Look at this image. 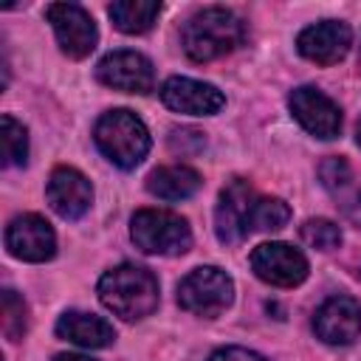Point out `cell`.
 Returning <instances> with one entry per match:
<instances>
[{
  "label": "cell",
  "mask_w": 361,
  "mask_h": 361,
  "mask_svg": "<svg viewBox=\"0 0 361 361\" xmlns=\"http://www.w3.org/2000/svg\"><path fill=\"white\" fill-rule=\"evenodd\" d=\"M28 327V307L14 290H3V333L8 341H20Z\"/></svg>",
  "instance_id": "22"
},
{
  "label": "cell",
  "mask_w": 361,
  "mask_h": 361,
  "mask_svg": "<svg viewBox=\"0 0 361 361\" xmlns=\"http://www.w3.org/2000/svg\"><path fill=\"white\" fill-rule=\"evenodd\" d=\"M200 175L192 166L175 164V166H158L147 175V189L149 195L161 200H186L200 189Z\"/></svg>",
  "instance_id": "17"
},
{
  "label": "cell",
  "mask_w": 361,
  "mask_h": 361,
  "mask_svg": "<svg viewBox=\"0 0 361 361\" xmlns=\"http://www.w3.org/2000/svg\"><path fill=\"white\" fill-rule=\"evenodd\" d=\"M234 299V282L226 271L214 268V265H200L195 271H189L180 285H178V302L183 310L203 316V319H214L220 316Z\"/></svg>",
  "instance_id": "5"
},
{
  "label": "cell",
  "mask_w": 361,
  "mask_h": 361,
  "mask_svg": "<svg viewBox=\"0 0 361 361\" xmlns=\"http://www.w3.org/2000/svg\"><path fill=\"white\" fill-rule=\"evenodd\" d=\"M56 336L65 338V341H71V344H79L85 350H102V347H110L113 344L116 330L102 316L82 313V310H68L56 322Z\"/></svg>",
  "instance_id": "16"
},
{
  "label": "cell",
  "mask_w": 361,
  "mask_h": 361,
  "mask_svg": "<svg viewBox=\"0 0 361 361\" xmlns=\"http://www.w3.org/2000/svg\"><path fill=\"white\" fill-rule=\"evenodd\" d=\"M259 195L254 192V186L243 178H234L223 186L220 192V200H217V209H214V231H217V240L226 243V245H234V243H243L251 231V209H254V200Z\"/></svg>",
  "instance_id": "7"
},
{
  "label": "cell",
  "mask_w": 361,
  "mask_h": 361,
  "mask_svg": "<svg viewBox=\"0 0 361 361\" xmlns=\"http://www.w3.org/2000/svg\"><path fill=\"white\" fill-rule=\"evenodd\" d=\"M209 361H268V358H262L259 353L245 350V347H223V350L212 353Z\"/></svg>",
  "instance_id": "25"
},
{
  "label": "cell",
  "mask_w": 361,
  "mask_h": 361,
  "mask_svg": "<svg viewBox=\"0 0 361 361\" xmlns=\"http://www.w3.org/2000/svg\"><path fill=\"white\" fill-rule=\"evenodd\" d=\"M107 14L118 31L147 34L161 14V3H155V0H116L107 6Z\"/></svg>",
  "instance_id": "18"
},
{
  "label": "cell",
  "mask_w": 361,
  "mask_h": 361,
  "mask_svg": "<svg viewBox=\"0 0 361 361\" xmlns=\"http://www.w3.org/2000/svg\"><path fill=\"white\" fill-rule=\"evenodd\" d=\"M96 76L102 85L121 90V93H149L155 85L152 62L138 51H113L102 56L96 65Z\"/></svg>",
  "instance_id": "10"
},
{
  "label": "cell",
  "mask_w": 361,
  "mask_h": 361,
  "mask_svg": "<svg viewBox=\"0 0 361 361\" xmlns=\"http://www.w3.org/2000/svg\"><path fill=\"white\" fill-rule=\"evenodd\" d=\"M161 102L175 113L214 116V113L223 110L226 96L209 82H197V79H189V76H169L161 85Z\"/></svg>",
  "instance_id": "12"
},
{
  "label": "cell",
  "mask_w": 361,
  "mask_h": 361,
  "mask_svg": "<svg viewBox=\"0 0 361 361\" xmlns=\"http://www.w3.org/2000/svg\"><path fill=\"white\" fill-rule=\"evenodd\" d=\"M133 243L144 254H186L192 245V228L189 223L166 209H138L130 223Z\"/></svg>",
  "instance_id": "4"
},
{
  "label": "cell",
  "mask_w": 361,
  "mask_h": 361,
  "mask_svg": "<svg viewBox=\"0 0 361 361\" xmlns=\"http://www.w3.org/2000/svg\"><path fill=\"white\" fill-rule=\"evenodd\" d=\"M290 220V206L279 197H257L251 209V231H279Z\"/></svg>",
  "instance_id": "20"
},
{
  "label": "cell",
  "mask_w": 361,
  "mask_h": 361,
  "mask_svg": "<svg viewBox=\"0 0 361 361\" xmlns=\"http://www.w3.org/2000/svg\"><path fill=\"white\" fill-rule=\"evenodd\" d=\"M45 195H48L51 209L65 220H79L93 203L90 180L73 166H56L48 178Z\"/></svg>",
  "instance_id": "15"
},
{
  "label": "cell",
  "mask_w": 361,
  "mask_h": 361,
  "mask_svg": "<svg viewBox=\"0 0 361 361\" xmlns=\"http://www.w3.org/2000/svg\"><path fill=\"white\" fill-rule=\"evenodd\" d=\"M96 147L121 169L138 166L149 152V133L130 110H107L93 127Z\"/></svg>",
  "instance_id": "3"
},
{
  "label": "cell",
  "mask_w": 361,
  "mask_h": 361,
  "mask_svg": "<svg viewBox=\"0 0 361 361\" xmlns=\"http://www.w3.org/2000/svg\"><path fill=\"white\" fill-rule=\"evenodd\" d=\"M254 274L274 288H293L307 276V259L288 243H262L251 251Z\"/></svg>",
  "instance_id": "8"
},
{
  "label": "cell",
  "mask_w": 361,
  "mask_h": 361,
  "mask_svg": "<svg viewBox=\"0 0 361 361\" xmlns=\"http://www.w3.org/2000/svg\"><path fill=\"white\" fill-rule=\"evenodd\" d=\"M203 133L200 130H192V127H183V130H172V135H169V147L175 149V152H197L200 147H203Z\"/></svg>",
  "instance_id": "24"
},
{
  "label": "cell",
  "mask_w": 361,
  "mask_h": 361,
  "mask_svg": "<svg viewBox=\"0 0 361 361\" xmlns=\"http://www.w3.org/2000/svg\"><path fill=\"white\" fill-rule=\"evenodd\" d=\"M99 299L116 316L135 322L158 307V279L141 265L121 262L99 279Z\"/></svg>",
  "instance_id": "2"
},
{
  "label": "cell",
  "mask_w": 361,
  "mask_h": 361,
  "mask_svg": "<svg viewBox=\"0 0 361 361\" xmlns=\"http://www.w3.org/2000/svg\"><path fill=\"white\" fill-rule=\"evenodd\" d=\"M54 361H93V358H87V355H76V353H62V355H56Z\"/></svg>",
  "instance_id": "27"
},
{
  "label": "cell",
  "mask_w": 361,
  "mask_h": 361,
  "mask_svg": "<svg viewBox=\"0 0 361 361\" xmlns=\"http://www.w3.org/2000/svg\"><path fill=\"white\" fill-rule=\"evenodd\" d=\"M6 248L23 262H45L56 254V234L39 214H17L6 226Z\"/></svg>",
  "instance_id": "9"
},
{
  "label": "cell",
  "mask_w": 361,
  "mask_h": 361,
  "mask_svg": "<svg viewBox=\"0 0 361 361\" xmlns=\"http://www.w3.org/2000/svg\"><path fill=\"white\" fill-rule=\"evenodd\" d=\"M0 147H3V164L6 166H23L25 164V158H28V130L8 113L0 118Z\"/></svg>",
  "instance_id": "19"
},
{
  "label": "cell",
  "mask_w": 361,
  "mask_h": 361,
  "mask_svg": "<svg viewBox=\"0 0 361 361\" xmlns=\"http://www.w3.org/2000/svg\"><path fill=\"white\" fill-rule=\"evenodd\" d=\"M299 237H302L305 245H310L316 251H333V248L341 245V228L333 220H324V217L305 220L302 228H299Z\"/></svg>",
  "instance_id": "21"
},
{
  "label": "cell",
  "mask_w": 361,
  "mask_h": 361,
  "mask_svg": "<svg viewBox=\"0 0 361 361\" xmlns=\"http://www.w3.org/2000/svg\"><path fill=\"white\" fill-rule=\"evenodd\" d=\"M347 217H350L355 226H361V195L347 206Z\"/></svg>",
  "instance_id": "26"
},
{
  "label": "cell",
  "mask_w": 361,
  "mask_h": 361,
  "mask_svg": "<svg viewBox=\"0 0 361 361\" xmlns=\"http://www.w3.org/2000/svg\"><path fill=\"white\" fill-rule=\"evenodd\" d=\"M243 23L226 6H206L195 11L183 25V51L192 62H212L226 56L243 42Z\"/></svg>",
  "instance_id": "1"
},
{
  "label": "cell",
  "mask_w": 361,
  "mask_h": 361,
  "mask_svg": "<svg viewBox=\"0 0 361 361\" xmlns=\"http://www.w3.org/2000/svg\"><path fill=\"white\" fill-rule=\"evenodd\" d=\"M288 104H290L293 118L310 135H316V138H336L338 135V130H341V110L319 87H310V85L296 87L290 93Z\"/></svg>",
  "instance_id": "11"
},
{
  "label": "cell",
  "mask_w": 361,
  "mask_h": 361,
  "mask_svg": "<svg viewBox=\"0 0 361 361\" xmlns=\"http://www.w3.org/2000/svg\"><path fill=\"white\" fill-rule=\"evenodd\" d=\"M313 330L324 344L344 347L361 336V305L353 296H330L313 316Z\"/></svg>",
  "instance_id": "14"
},
{
  "label": "cell",
  "mask_w": 361,
  "mask_h": 361,
  "mask_svg": "<svg viewBox=\"0 0 361 361\" xmlns=\"http://www.w3.org/2000/svg\"><path fill=\"white\" fill-rule=\"evenodd\" d=\"M353 45V31L341 20H322L316 25H307L296 37V48L305 59L316 65H336L347 56Z\"/></svg>",
  "instance_id": "13"
},
{
  "label": "cell",
  "mask_w": 361,
  "mask_h": 361,
  "mask_svg": "<svg viewBox=\"0 0 361 361\" xmlns=\"http://www.w3.org/2000/svg\"><path fill=\"white\" fill-rule=\"evenodd\" d=\"M350 178H353L350 164H347L344 158H338V155H333V158H327V161L319 164V180H322V186L330 189V192L344 189V186L350 183Z\"/></svg>",
  "instance_id": "23"
},
{
  "label": "cell",
  "mask_w": 361,
  "mask_h": 361,
  "mask_svg": "<svg viewBox=\"0 0 361 361\" xmlns=\"http://www.w3.org/2000/svg\"><path fill=\"white\" fill-rule=\"evenodd\" d=\"M355 138H358V144H361V121H358V130H355Z\"/></svg>",
  "instance_id": "28"
},
{
  "label": "cell",
  "mask_w": 361,
  "mask_h": 361,
  "mask_svg": "<svg viewBox=\"0 0 361 361\" xmlns=\"http://www.w3.org/2000/svg\"><path fill=\"white\" fill-rule=\"evenodd\" d=\"M45 17L56 34V42L62 54L71 59H85L99 42V31L93 17L79 6V3H51L45 8Z\"/></svg>",
  "instance_id": "6"
}]
</instances>
